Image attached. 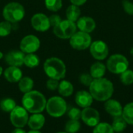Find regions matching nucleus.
<instances>
[{"label": "nucleus", "instance_id": "1", "mask_svg": "<svg viewBox=\"0 0 133 133\" xmlns=\"http://www.w3.org/2000/svg\"><path fill=\"white\" fill-rule=\"evenodd\" d=\"M89 90L94 100L105 102L112 96L114 93V85L110 80L103 77L94 79L89 86Z\"/></svg>", "mask_w": 133, "mask_h": 133}, {"label": "nucleus", "instance_id": "2", "mask_svg": "<svg viewBox=\"0 0 133 133\" xmlns=\"http://www.w3.org/2000/svg\"><path fill=\"white\" fill-rule=\"evenodd\" d=\"M47 100L45 96L40 92L31 90L24 93L22 98L23 107L31 114L41 113L46 107Z\"/></svg>", "mask_w": 133, "mask_h": 133}, {"label": "nucleus", "instance_id": "3", "mask_svg": "<svg viewBox=\"0 0 133 133\" xmlns=\"http://www.w3.org/2000/svg\"><path fill=\"white\" fill-rule=\"evenodd\" d=\"M44 71L48 78L59 81L65 77L66 67L61 59L58 57H51L45 60L44 63Z\"/></svg>", "mask_w": 133, "mask_h": 133}, {"label": "nucleus", "instance_id": "4", "mask_svg": "<svg viewBox=\"0 0 133 133\" xmlns=\"http://www.w3.org/2000/svg\"><path fill=\"white\" fill-rule=\"evenodd\" d=\"M4 19L11 24L21 21L25 16L24 7L19 2H12L6 4L2 10Z\"/></svg>", "mask_w": 133, "mask_h": 133}, {"label": "nucleus", "instance_id": "5", "mask_svg": "<svg viewBox=\"0 0 133 133\" xmlns=\"http://www.w3.org/2000/svg\"><path fill=\"white\" fill-rule=\"evenodd\" d=\"M45 109L50 116L60 118L67 111V103L62 97L53 96L47 101Z\"/></svg>", "mask_w": 133, "mask_h": 133}, {"label": "nucleus", "instance_id": "6", "mask_svg": "<svg viewBox=\"0 0 133 133\" xmlns=\"http://www.w3.org/2000/svg\"><path fill=\"white\" fill-rule=\"evenodd\" d=\"M128 59L122 54H113L107 60L106 67L107 69L116 74H120L129 68Z\"/></svg>", "mask_w": 133, "mask_h": 133}, {"label": "nucleus", "instance_id": "7", "mask_svg": "<svg viewBox=\"0 0 133 133\" xmlns=\"http://www.w3.org/2000/svg\"><path fill=\"white\" fill-rule=\"evenodd\" d=\"M77 30L76 24L69 20H62L56 26L53 27L54 34L61 39H69Z\"/></svg>", "mask_w": 133, "mask_h": 133}, {"label": "nucleus", "instance_id": "8", "mask_svg": "<svg viewBox=\"0 0 133 133\" xmlns=\"http://www.w3.org/2000/svg\"><path fill=\"white\" fill-rule=\"evenodd\" d=\"M70 45L76 50H84L89 48L92 43V38L89 33L76 31L69 38Z\"/></svg>", "mask_w": 133, "mask_h": 133}, {"label": "nucleus", "instance_id": "9", "mask_svg": "<svg viewBox=\"0 0 133 133\" xmlns=\"http://www.w3.org/2000/svg\"><path fill=\"white\" fill-rule=\"evenodd\" d=\"M9 118L14 127L23 128L28 122V111L23 107L16 106V107L10 112Z\"/></svg>", "mask_w": 133, "mask_h": 133}, {"label": "nucleus", "instance_id": "10", "mask_svg": "<svg viewBox=\"0 0 133 133\" xmlns=\"http://www.w3.org/2000/svg\"><path fill=\"white\" fill-rule=\"evenodd\" d=\"M40 45L41 42L37 36L34 34H28L22 38L19 48L20 50L26 54L34 53L39 49Z\"/></svg>", "mask_w": 133, "mask_h": 133}, {"label": "nucleus", "instance_id": "11", "mask_svg": "<svg viewBox=\"0 0 133 133\" xmlns=\"http://www.w3.org/2000/svg\"><path fill=\"white\" fill-rule=\"evenodd\" d=\"M90 48V53L91 56L97 60H105L109 54V48L108 45L101 40L95 41L91 43Z\"/></svg>", "mask_w": 133, "mask_h": 133}, {"label": "nucleus", "instance_id": "12", "mask_svg": "<svg viewBox=\"0 0 133 133\" xmlns=\"http://www.w3.org/2000/svg\"><path fill=\"white\" fill-rule=\"evenodd\" d=\"M82 121L90 127H95L100 122V114L99 112L90 107L83 108L81 113Z\"/></svg>", "mask_w": 133, "mask_h": 133}, {"label": "nucleus", "instance_id": "13", "mask_svg": "<svg viewBox=\"0 0 133 133\" xmlns=\"http://www.w3.org/2000/svg\"><path fill=\"white\" fill-rule=\"evenodd\" d=\"M30 23L33 28L40 32L47 31L51 27L49 18L45 14L41 13L34 14L31 18Z\"/></svg>", "mask_w": 133, "mask_h": 133}, {"label": "nucleus", "instance_id": "14", "mask_svg": "<svg viewBox=\"0 0 133 133\" xmlns=\"http://www.w3.org/2000/svg\"><path fill=\"white\" fill-rule=\"evenodd\" d=\"M24 56L25 53H23L21 50H11L5 54L4 59L9 66L19 67L23 65Z\"/></svg>", "mask_w": 133, "mask_h": 133}, {"label": "nucleus", "instance_id": "15", "mask_svg": "<svg viewBox=\"0 0 133 133\" xmlns=\"http://www.w3.org/2000/svg\"><path fill=\"white\" fill-rule=\"evenodd\" d=\"M96 22L90 16H82L78 19L76 21L77 28L83 32L91 33L96 28Z\"/></svg>", "mask_w": 133, "mask_h": 133}, {"label": "nucleus", "instance_id": "16", "mask_svg": "<svg viewBox=\"0 0 133 133\" xmlns=\"http://www.w3.org/2000/svg\"><path fill=\"white\" fill-rule=\"evenodd\" d=\"M3 75L5 79L10 83H16L23 77V72L18 67L9 66L4 71Z\"/></svg>", "mask_w": 133, "mask_h": 133}, {"label": "nucleus", "instance_id": "17", "mask_svg": "<svg viewBox=\"0 0 133 133\" xmlns=\"http://www.w3.org/2000/svg\"><path fill=\"white\" fill-rule=\"evenodd\" d=\"M94 98L91 96L90 92L85 91V90H81L76 92V96H75V101L76 103L83 108H86L88 107H90L91 104L93 103Z\"/></svg>", "mask_w": 133, "mask_h": 133}, {"label": "nucleus", "instance_id": "18", "mask_svg": "<svg viewBox=\"0 0 133 133\" xmlns=\"http://www.w3.org/2000/svg\"><path fill=\"white\" fill-rule=\"evenodd\" d=\"M104 109L106 112L110 115H111L112 117L122 115L123 107L118 100H112V99H109L106 100L104 103Z\"/></svg>", "mask_w": 133, "mask_h": 133}, {"label": "nucleus", "instance_id": "19", "mask_svg": "<svg viewBox=\"0 0 133 133\" xmlns=\"http://www.w3.org/2000/svg\"><path fill=\"white\" fill-rule=\"evenodd\" d=\"M45 123V118L41 113L33 114L29 117L27 125L32 130H39L43 128Z\"/></svg>", "mask_w": 133, "mask_h": 133}, {"label": "nucleus", "instance_id": "20", "mask_svg": "<svg viewBox=\"0 0 133 133\" xmlns=\"http://www.w3.org/2000/svg\"><path fill=\"white\" fill-rule=\"evenodd\" d=\"M107 67L106 65H104L101 62H95L90 67V75L93 77L94 79L95 78H103L105 74Z\"/></svg>", "mask_w": 133, "mask_h": 133}, {"label": "nucleus", "instance_id": "21", "mask_svg": "<svg viewBox=\"0 0 133 133\" xmlns=\"http://www.w3.org/2000/svg\"><path fill=\"white\" fill-rule=\"evenodd\" d=\"M58 93L64 97H68L72 95L73 91H74V88L72 84L66 80H62L59 82L58 85Z\"/></svg>", "mask_w": 133, "mask_h": 133}, {"label": "nucleus", "instance_id": "22", "mask_svg": "<svg viewBox=\"0 0 133 133\" xmlns=\"http://www.w3.org/2000/svg\"><path fill=\"white\" fill-rule=\"evenodd\" d=\"M65 15H66L67 20L76 23L78 20V19L80 17L81 9H79L78 5L72 4L66 9Z\"/></svg>", "mask_w": 133, "mask_h": 133}, {"label": "nucleus", "instance_id": "23", "mask_svg": "<svg viewBox=\"0 0 133 133\" xmlns=\"http://www.w3.org/2000/svg\"><path fill=\"white\" fill-rule=\"evenodd\" d=\"M34 80L27 76L25 77H22V78L19 81V89L20 90V92H22L23 93H26L30 91H31L34 88Z\"/></svg>", "mask_w": 133, "mask_h": 133}, {"label": "nucleus", "instance_id": "24", "mask_svg": "<svg viewBox=\"0 0 133 133\" xmlns=\"http://www.w3.org/2000/svg\"><path fill=\"white\" fill-rule=\"evenodd\" d=\"M127 122L122 115L113 117L112 122V129L115 132H122L127 127Z\"/></svg>", "mask_w": 133, "mask_h": 133}, {"label": "nucleus", "instance_id": "25", "mask_svg": "<svg viewBox=\"0 0 133 133\" xmlns=\"http://www.w3.org/2000/svg\"><path fill=\"white\" fill-rule=\"evenodd\" d=\"M40 63V59L38 56L34 53H27L24 56L23 64L29 68H34Z\"/></svg>", "mask_w": 133, "mask_h": 133}, {"label": "nucleus", "instance_id": "26", "mask_svg": "<svg viewBox=\"0 0 133 133\" xmlns=\"http://www.w3.org/2000/svg\"><path fill=\"white\" fill-rule=\"evenodd\" d=\"M122 117L125 118L128 125H133V102L127 103L123 107Z\"/></svg>", "mask_w": 133, "mask_h": 133}, {"label": "nucleus", "instance_id": "27", "mask_svg": "<svg viewBox=\"0 0 133 133\" xmlns=\"http://www.w3.org/2000/svg\"><path fill=\"white\" fill-rule=\"evenodd\" d=\"M16 106V103L14 100L11 98L2 99L0 102V108L2 111L6 113H10Z\"/></svg>", "mask_w": 133, "mask_h": 133}, {"label": "nucleus", "instance_id": "28", "mask_svg": "<svg viewBox=\"0 0 133 133\" xmlns=\"http://www.w3.org/2000/svg\"><path fill=\"white\" fill-rule=\"evenodd\" d=\"M93 133H115L111 125L107 122H99L94 129Z\"/></svg>", "mask_w": 133, "mask_h": 133}, {"label": "nucleus", "instance_id": "29", "mask_svg": "<svg viewBox=\"0 0 133 133\" xmlns=\"http://www.w3.org/2000/svg\"><path fill=\"white\" fill-rule=\"evenodd\" d=\"M81 125L79 120H72L68 121L65 126V130L67 133H76L80 129Z\"/></svg>", "mask_w": 133, "mask_h": 133}, {"label": "nucleus", "instance_id": "30", "mask_svg": "<svg viewBox=\"0 0 133 133\" xmlns=\"http://www.w3.org/2000/svg\"><path fill=\"white\" fill-rule=\"evenodd\" d=\"M120 80L125 85H130L133 84V71L127 69L120 74Z\"/></svg>", "mask_w": 133, "mask_h": 133}, {"label": "nucleus", "instance_id": "31", "mask_svg": "<svg viewBox=\"0 0 133 133\" xmlns=\"http://www.w3.org/2000/svg\"><path fill=\"white\" fill-rule=\"evenodd\" d=\"M46 8L51 12H57L62 7V0H45Z\"/></svg>", "mask_w": 133, "mask_h": 133}, {"label": "nucleus", "instance_id": "32", "mask_svg": "<svg viewBox=\"0 0 133 133\" xmlns=\"http://www.w3.org/2000/svg\"><path fill=\"white\" fill-rule=\"evenodd\" d=\"M12 31V24L7 20L0 22V37L8 36Z\"/></svg>", "mask_w": 133, "mask_h": 133}, {"label": "nucleus", "instance_id": "33", "mask_svg": "<svg viewBox=\"0 0 133 133\" xmlns=\"http://www.w3.org/2000/svg\"><path fill=\"white\" fill-rule=\"evenodd\" d=\"M79 80L80 82V83L85 86H90L91 82H93L94 78L93 77L90 75V74H87V73H84L79 75Z\"/></svg>", "mask_w": 133, "mask_h": 133}, {"label": "nucleus", "instance_id": "34", "mask_svg": "<svg viewBox=\"0 0 133 133\" xmlns=\"http://www.w3.org/2000/svg\"><path fill=\"white\" fill-rule=\"evenodd\" d=\"M82 111L76 107H72L68 111V116L72 120H79L81 118Z\"/></svg>", "mask_w": 133, "mask_h": 133}, {"label": "nucleus", "instance_id": "35", "mask_svg": "<svg viewBox=\"0 0 133 133\" xmlns=\"http://www.w3.org/2000/svg\"><path fill=\"white\" fill-rule=\"evenodd\" d=\"M122 6L125 12L130 16H133V2L129 0H123Z\"/></svg>", "mask_w": 133, "mask_h": 133}, {"label": "nucleus", "instance_id": "36", "mask_svg": "<svg viewBox=\"0 0 133 133\" xmlns=\"http://www.w3.org/2000/svg\"><path fill=\"white\" fill-rule=\"evenodd\" d=\"M58 85H59L58 80H56V79H54V78H50L47 81V83H46L47 89L48 90H51V91H55V90L58 89Z\"/></svg>", "mask_w": 133, "mask_h": 133}, {"label": "nucleus", "instance_id": "37", "mask_svg": "<svg viewBox=\"0 0 133 133\" xmlns=\"http://www.w3.org/2000/svg\"><path fill=\"white\" fill-rule=\"evenodd\" d=\"M48 18H49L50 24H51V26H52V27L56 26L58 24H59V23L62 21L61 17H60L58 15H57V14H52V15H51Z\"/></svg>", "mask_w": 133, "mask_h": 133}, {"label": "nucleus", "instance_id": "38", "mask_svg": "<svg viewBox=\"0 0 133 133\" xmlns=\"http://www.w3.org/2000/svg\"><path fill=\"white\" fill-rule=\"evenodd\" d=\"M87 0H70L71 3L73 4V5H78V6H80V5H83V4H85L87 2Z\"/></svg>", "mask_w": 133, "mask_h": 133}, {"label": "nucleus", "instance_id": "39", "mask_svg": "<svg viewBox=\"0 0 133 133\" xmlns=\"http://www.w3.org/2000/svg\"><path fill=\"white\" fill-rule=\"evenodd\" d=\"M12 133H26L25 130L23 129V128H16Z\"/></svg>", "mask_w": 133, "mask_h": 133}, {"label": "nucleus", "instance_id": "40", "mask_svg": "<svg viewBox=\"0 0 133 133\" xmlns=\"http://www.w3.org/2000/svg\"><path fill=\"white\" fill-rule=\"evenodd\" d=\"M27 133H41L39 130H30Z\"/></svg>", "mask_w": 133, "mask_h": 133}, {"label": "nucleus", "instance_id": "41", "mask_svg": "<svg viewBox=\"0 0 133 133\" xmlns=\"http://www.w3.org/2000/svg\"><path fill=\"white\" fill-rule=\"evenodd\" d=\"M3 57H4V54L2 52H0V60H2Z\"/></svg>", "mask_w": 133, "mask_h": 133}, {"label": "nucleus", "instance_id": "42", "mask_svg": "<svg viewBox=\"0 0 133 133\" xmlns=\"http://www.w3.org/2000/svg\"><path fill=\"white\" fill-rule=\"evenodd\" d=\"M2 74H3V69H2V67H0V76H1Z\"/></svg>", "mask_w": 133, "mask_h": 133}, {"label": "nucleus", "instance_id": "43", "mask_svg": "<svg viewBox=\"0 0 133 133\" xmlns=\"http://www.w3.org/2000/svg\"><path fill=\"white\" fill-rule=\"evenodd\" d=\"M130 54L133 56V47L131 49V50H130Z\"/></svg>", "mask_w": 133, "mask_h": 133}, {"label": "nucleus", "instance_id": "44", "mask_svg": "<svg viewBox=\"0 0 133 133\" xmlns=\"http://www.w3.org/2000/svg\"><path fill=\"white\" fill-rule=\"evenodd\" d=\"M56 133H67L66 132H56Z\"/></svg>", "mask_w": 133, "mask_h": 133}, {"label": "nucleus", "instance_id": "45", "mask_svg": "<svg viewBox=\"0 0 133 133\" xmlns=\"http://www.w3.org/2000/svg\"><path fill=\"white\" fill-rule=\"evenodd\" d=\"M117 133H122V132H117Z\"/></svg>", "mask_w": 133, "mask_h": 133}]
</instances>
